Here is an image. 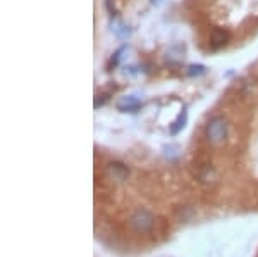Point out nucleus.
Returning <instances> with one entry per match:
<instances>
[{
	"mask_svg": "<svg viewBox=\"0 0 258 257\" xmlns=\"http://www.w3.org/2000/svg\"><path fill=\"white\" fill-rule=\"evenodd\" d=\"M191 71H189V74H195V73H197V74H202L203 71H205V68H203V66H197V68H195V66H191Z\"/></svg>",
	"mask_w": 258,
	"mask_h": 257,
	"instance_id": "6e6552de",
	"label": "nucleus"
},
{
	"mask_svg": "<svg viewBox=\"0 0 258 257\" xmlns=\"http://www.w3.org/2000/svg\"><path fill=\"white\" fill-rule=\"evenodd\" d=\"M226 136H227V123L222 118L212 119L209 126H207V138H209V142L219 145L226 140Z\"/></svg>",
	"mask_w": 258,
	"mask_h": 257,
	"instance_id": "f257e3e1",
	"label": "nucleus"
},
{
	"mask_svg": "<svg viewBox=\"0 0 258 257\" xmlns=\"http://www.w3.org/2000/svg\"><path fill=\"white\" fill-rule=\"evenodd\" d=\"M131 225L136 231H140V233H147L153 226V216L148 211H138V213L131 218Z\"/></svg>",
	"mask_w": 258,
	"mask_h": 257,
	"instance_id": "f03ea898",
	"label": "nucleus"
},
{
	"mask_svg": "<svg viewBox=\"0 0 258 257\" xmlns=\"http://www.w3.org/2000/svg\"><path fill=\"white\" fill-rule=\"evenodd\" d=\"M141 107V102L138 100L136 97H127L124 98L122 102H119L117 109L120 111V113H136Z\"/></svg>",
	"mask_w": 258,
	"mask_h": 257,
	"instance_id": "20e7f679",
	"label": "nucleus"
},
{
	"mask_svg": "<svg viewBox=\"0 0 258 257\" xmlns=\"http://www.w3.org/2000/svg\"><path fill=\"white\" fill-rule=\"evenodd\" d=\"M186 119H188V113H186V111H182V113L179 114V118L176 119V121H174L172 126H170V133H172V135H177L179 131H181L182 128H184Z\"/></svg>",
	"mask_w": 258,
	"mask_h": 257,
	"instance_id": "423d86ee",
	"label": "nucleus"
},
{
	"mask_svg": "<svg viewBox=\"0 0 258 257\" xmlns=\"http://www.w3.org/2000/svg\"><path fill=\"white\" fill-rule=\"evenodd\" d=\"M109 173H110V176H114L115 180L120 181V180H126L127 178L129 169L120 163H112V164H109Z\"/></svg>",
	"mask_w": 258,
	"mask_h": 257,
	"instance_id": "39448f33",
	"label": "nucleus"
},
{
	"mask_svg": "<svg viewBox=\"0 0 258 257\" xmlns=\"http://www.w3.org/2000/svg\"><path fill=\"white\" fill-rule=\"evenodd\" d=\"M107 100H109V97H107V95H98V98L95 100V107L98 109V107L103 106V104H105Z\"/></svg>",
	"mask_w": 258,
	"mask_h": 257,
	"instance_id": "0eeeda50",
	"label": "nucleus"
},
{
	"mask_svg": "<svg viewBox=\"0 0 258 257\" xmlns=\"http://www.w3.org/2000/svg\"><path fill=\"white\" fill-rule=\"evenodd\" d=\"M227 40H229V33L226 30H222V28H215L210 35V45H212V48H215V50L220 47H224V45L227 43Z\"/></svg>",
	"mask_w": 258,
	"mask_h": 257,
	"instance_id": "7ed1b4c3",
	"label": "nucleus"
}]
</instances>
